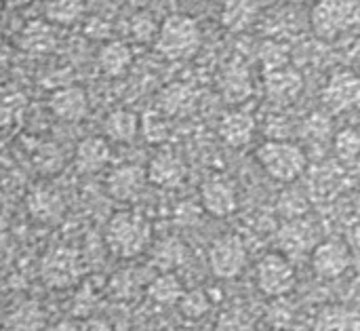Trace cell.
Instances as JSON below:
<instances>
[{"mask_svg": "<svg viewBox=\"0 0 360 331\" xmlns=\"http://www.w3.org/2000/svg\"><path fill=\"white\" fill-rule=\"evenodd\" d=\"M105 245L120 260L141 256L152 243V226L148 218L133 209L116 211L105 226Z\"/></svg>", "mask_w": 360, "mask_h": 331, "instance_id": "1", "label": "cell"}, {"mask_svg": "<svg viewBox=\"0 0 360 331\" xmlns=\"http://www.w3.org/2000/svg\"><path fill=\"white\" fill-rule=\"evenodd\" d=\"M202 44V30L190 15L175 13L165 17L154 36L156 51L169 61H184L198 53Z\"/></svg>", "mask_w": 360, "mask_h": 331, "instance_id": "2", "label": "cell"}, {"mask_svg": "<svg viewBox=\"0 0 360 331\" xmlns=\"http://www.w3.org/2000/svg\"><path fill=\"white\" fill-rule=\"evenodd\" d=\"M255 158L259 167L276 182L291 184L308 169V154L306 150L287 139H266L257 146Z\"/></svg>", "mask_w": 360, "mask_h": 331, "instance_id": "3", "label": "cell"}, {"mask_svg": "<svg viewBox=\"0 0 360 331\" xmlns=\"http://www.w3.org/2000/svg\"><path fill=\"white\" fill-rule=\"evenodd\" d=\"M359 17V0H316L310 11V25L321 40H335L350 32Z\"/></svg>", "mask_w": 360, "mask_h": 331, "instance_id": "4", "label": "cell"}, {"mask_svg": "<svg viewBox=\"0 0 360 331\" xmlns=\"http://www.w3.org/2000/svg\"><path fill=\"white\" fill-rule=\"evenodd\" d=\"M84 275V262L72 247L51 249L40 264V279L49 289H70Z\"/></svg>", "mask_w": 360, "mask_h": 331, "instance_id": "5", "label": "cell"}, {"mask_svg": "<svg viewBox=\"0 0 360 331\" xmlns=\"http://www.w3.org/2000/svg\"><path fill=\"white\" fill-rule=\"evenodd\" d=\"M255 283H257V289L266 298H281V296H287L295 287L297 275H295L291 260L285 254L270 251L257 262Z\"/></svg>", "mask_w": 360, "mask_h": 331, "instance_id": "6", "label": "cell"}, {"mask_svg": "<svg viewBox=\"0 0 360 331\" xmlns=\"http://www.w3.org/2000/svg\"><path fill=\"white\" fill-rule=\"evenodd\" d=\"M209 266L213 277L221 281L236 279L247 266V249L240 237L221 235L209 247Z\"/></svg>", "mask_w": 360, "mask_h": 331, "instance_id": "7", "label": "cell"}, {"mask_svg": "<svg viewBox=\"0 0 360 331\" xmlns=\"http://www.w3.org/2000/svg\"><path fill=\"white\" fill-rule=\"evenodd\" d=\"M310 262H312V270L321 279L333 281V279H340L342 275L348 273V268L352 264V254L344 241L327 239L312 249Z\"/></svg>", "mask_w": 360, "mask_h": 331, "instance_id": "8", "label": "cell"}, {"mask_svg": "<svg viewBox=\"0 0 360 331\" xmlns=\"http://www.w3.org/2000/svg\"><path fill=\"white\" fill-rule=\"evenodd\" d=\"M360 101V78L352 70H340L329 76L323 89V104L333 114L354 110Z\"/></svg>", "mask_w": 360, "mask_h": 331, "instance_id": "9", "label": "cell"}, {"mask_svg": "<svg viewBox=\"0 0 360 331\" xmlns=\"http://www.w3.org/2000/svg\"><path fill=\"white\" fill-rule=\"evenodd\" d=\"M148 180H146V169L133 163H122L118 167H114L108 177H105V190L114 201L120 203H131L135 201L143 188H146Z\"/></svg>", "mask_w": 360, "mask_h": 331, "instance_id": "10", "label": "cell"}, {"mask_svg": "<svg viewBox=\"0 0 360 331\" xmlns=\"http://www.w3.org/2000/svg\"><path fill=\"white\" fill-rule=\"evenodd\" d=\"M200 205L213 218H228L238 209V194L230 180L209 177L200 186Z\"/></svg>", "mask_w": 360, "mask_h": 331, "instance_id": "11", "label": "cell"}, {"mask_svg": "<svg viewBox=\"0 0 360 331\" xmlns=\"http://www.w3.org/2000/svg\"><path fill=\"white\" fill-rule=\"evenodd\" d=\"M49 110L61 123H80L89 114V95L78 85L61 87L51 93Z\"/></svg>", "mask_w": 360, "mask_h": 331, "instance_id": "12", "label": "cell"}, {"mask_svg": "<svg viewBox=\"0 0 360 331\" xmlns=\"http://www.w3.org/2000/svg\"><path fill=\"white\" fill-rule=\"evenodd\" d=\"M264 89H266L268 101H272L276 106H289L302 95L304 78H302V74L297 70H293L289 65H283V68L266 72Z\"/></svg>", "mask_w": 360, "mask_h": 331, "instance_id": "13", "label": "cell"}, {"mask_svg": "<svg viewBox=\"0 0 360 331\" xmlns=\"http://www.w3.org/2000/svg\"><path fill=\"white\" fill-rule=\"evenodd\" d=\"M146 180L156 188H177L186 180V165L173 152H158L146 167Z\"/></svg>", "mask_w": 360, "mask_h": 331, "instance_id": "14", "label": "cell"}, {"mask_svg": "<svg viewBox=\"0 0 360 331\" xmlns=\"http://www.w3.org/2000/svg\"><path fill=\"white\" fill-rule=\"evenodd\" d=\"M72 161H74V167L80 173H99L112 161L110 142L105 137H101V135L84 137L82 142H78Z\"/></svg>", "mask_w": 360, "mask_h": 331, "instance_id": "15", "label": "cell"}, {"mask_svg": "<svg viewBox=\"0 0 360 331\" xmlns=\"http://www.w3.org/2000/svg\"><path fill=\"white\" fill-rule=\"evenodd\" d=\"M25 205H27L30 216L36 222H42V224L57 222L63 216V209H65L61 194L55 188H51V186H36V188H32L27 192Z\"/></svg>", "mask_w": 360, "mask_h": 331, "instance_id": "16", "label": "cell"}, {"mask_svg": "<svg viewBox=\"0 0 360 331\" xmlns=\"http://www.w3.org/2000/svg\"><path fill=\"white\" fill-rule=\"evenodd\" d=\"M17 44L21 51H25L30 55L51 53L57 44L55 25L44 19H32L21 27V32L17 36Z\"/></svg>", "mask_w": 360, "mask_h": 331, "instance_id": "17", "label": "cell"}, {"mask_svg": "<svg viewBox=\"0 0 360 331\" xmlns=\"http://www.w3.org/2000/svg\"><path fill=\"white\" fill-rule=\"evenodd\" d=\"M255 118L245 110H232L219 123V137L230 148H245L255 137Z\"/></svg>", "mask_w": 360, "mask_h": 331, "instance_id": "18", "label": "cell"}, {"mask_svg": "<svg viewBox=\"0 0 360 331\" xmlns=\"http://www.w3.org/2000/svg\"><path fill=\"white\" fill-rule=\"evenodd\" d=\"M103 137L116 144H133L139 137V116L127 108L112 110L103 118Z\"/></svg>", "mask_w": 360, "mask_h": 331, "instance_id": "19", "label": "cell"}, {"mask_svg": "<svg viewBox=\"0 0 360 331\" xmlns=\"http://www.w3.org/2000/svg\"><path fill=\"white\" fill-rule=\"evenodd\" d=\"M194 104H196V95L192 87L184 82H171L162 87V91L156 97L158 112H162L165 116H184L194 110Z\"/></svg>", "mask_w": 360, "mask_h": 331, "instance_id": "20", "label": "cell"}, {"mask_svg": "<svg viewBox=\"0 0 360 331\" xmlns=\"http://www.w3.org/2000/svg\"><path fill=\"white\" fill-rule=\"evenodd\" d=\"M97 63H99V70L105 76L118 78V76L129 72V68L133 63V49L122 40H108L99 49Z\"/></svg>", "mask_w": 360, "mask_h": 331, "instance_id": "21", "label": "cell"}, {"mask_svg": "<svg viewBox=\"0 0 360 331\" xmlns=\"http://www.w3.org/2000/svg\"><path fill=\"white\" fill-rule=\"evenodd\" d=\"M219 89H221V95H224V99L228 104H243L251 95V91H253L251 76H249L247 68H243V65H228L226 72L221 74Z\"/></svg>", "mask_w": 360, "mask_h": 331, "instance_id": "22", "label": "cell"}, {"mask_svg": "<svg viewBox=\"0 0 360 331\" xmlns=\"http://www.w3.org/2000/svg\"><path fill=\"white\" fill-rule=\"evenodd\" d=\"M316 327L319 331H360V315L342 304L327 306L321 311Z\"/></svg>", "mask_w": 360, "mask_h": 331, "instance_id": "23", "label": "cell"}, {"mask_svg": "<svg viewBox=\"0 0 360 331\" xmlns=\"http://www.w3.org/2000/svg\"><path fill=\"white\" fill-rule=\"evenodd\" d=\"M257 11L259 6L255 4V0H228L221 13V23L232 32L247 30L255 21Z\"/></svg>", "mask_w": 360, "mask_h": 331, "instance_id": "24", "label": "cell"}, {"mask_svg": "<svg viewBox=\"0 0 360 331\" xmlns=\"http://www.w3.org/2000/svg\"><path fill=\"white\" fill-rule=\"evenodd\" d=\"M184 292H186L184 283L173 273H162L148 285V296L152 298V302H156L160 306L177 304L179 298L184 296Z\"/></svg>", "mask_w": 360, "mask_h": 331, "instance_id": "25", "label": "cell"}, {"mask_svg": "<svg viewBox=\"0 0 360 331\" xmlns=\"http://www.w3.org/2000/svg\"><path fill=\"white\" fill-rule=\"evenodd\" d=\"M27 97L17 87H0V129L17 125L25 112Z\"/></svg>", "mask_w": 360, "mask_h": 331, "instance_id": "26", "label": "cell"}, {"mask_svg": "<svg viewBox=\"0 0 360 331\" xmlns=\"http://www.w3.org/2000/svg\"><path fill=\"white\" fill-rule=\"evenodd\" d=\"M44 325V313L36 302H25L17 306L4 321L8 331H40Z\"/></svg>", "mask_w": 360, "mask_h": 331, "instance_id": "27", "label": "cell"}, {"mask_svg": "<svg viewBox=\"0 0 360 331\" xmlns=\"http://www.w3.org/2000/svg\"><path fill=\"white\" fill-rule=\"evenodd\" d=\"M84 15V0H51L46 4V21L53 25H74Z\"/></svg>", "mask_w": 360, "mask_h": 331, "instance_id": "28", "label": "cell"}, {"mask_svg": "<svg viewBox=\"0 0 360 331\" xmlns=\"http://www.w3.org/2000/svg\"><path fill=\"white\" fill-rule=\"evenodd\" d=\"M139 135H143L148 144H162L171 135V125L162 112L152 110L139 118Z\"/></svg>", "mask_w": 360, "mask_h": 331, "instance_id": "29", "label": "cell"}, {"mask_svg": "<svg viewBox=\"0 0 360 331\" xmlns=\"http://www.w3.org/2000/svg\"><path fill=\"white\" fill-rule=\"evenodd\" d=\"M333 152L344 163H354L360 154V133L354 127L340 129L333 137Z\"/></svg>", "mask_w": 360, "mask_h": 331, "instance_id": "30", "label": "cell"}, {"mask_svg": "<svg viewBox=\"0 0 360 331\" xmlns=\"http://www.w3.org/2000/svg\"><path fill=\"white\" fill-rule=\"evenodd\" d=\"M215 331H257L255 319L243 308L224 311L215 323Z\"/></svg>", "mask_w": 360, "mask_h": 331, "instance_id": "31", "label": "cell"}, {"mask_svg": "<svg viewBox=\"0 0 360 331\" xmlns=\"http://www.w3.org/2000/svg\"><path fill=\"white\" fill-rule=\"evenodd\" d=\"M179 306V313L186 317V319H202L207 313H209V298L205 292L200 289H194V292H184V296L179 298L177 302Z\"/></svg>", "mask_w": 360, "mask_h": 331, "instance_id": "32", "label": "cell"}, {"mask_svg": "<svg viewBox=\"0 0 360 331\" xmlns=\"http://www.w3.org/2000/svg\"><path fill=\"white\" fill-rule=\"evenodd\" d=\"M259 59H262L264 70L270 72V70L287 65L289 51L281 42H264V46L259 49Z\"/></svg>", "mask_w": 360, "mask_h": 331, "instance_id": "33", "label": "cell"}, {"mask_svg": "<svg viewBox=\"0 0 360 331\" xmlns=\"http://www.w3.org/2000/svg\"><path fill=\"white\" fill-rule=\"evenodd\" d=\"M156 30H158L156 21H154L148 13H143V11L137 13V15L131 19V34H133V38H135L137 42H150V40H154Z\"/></svg>", "mask_w": 360, "mask_h": 331, "instance_id": "34", "label": "cell"}, {"mask_svg": "<svg viewBox=\"0 0 360 331\" xmlns=\"http://www.w3.org/2000/svg\"><path fill=\"white\" fill-rule=\"evenodd\" d=\"M84 32H86V36H91V38L101 40V38H108V34H110V23H108V21H103V19L93 17V19H89V21H86Z\"/></svg>", "mask_w": 360, "mask_h": 331, "instance_id": "35", "label": "cell"}, {"mask_svg": "<svg viewBox=\"0 0 360 331\" xmlns=\"http://www.w3.org/2000/svg\"><path fill=\"white\" fill-rule=\"evenodd\" d=\"M80 331H116L114 325L103 317H86L80 325Z\"/></svg>", "mask_w": 360, "mask_h": 331, "instance_id": "36", "label": "cell"}, {"mask_svg": "<svg viewBox=\"0 0 360 331\" xmlns=\"http://www.w3.org/2000/svg\"><path fill=\"white\" fill-rule=\"evenodd\" d=\"M122 2H127V4L133 6V8H143V6H148L152 0H122Z\"/></svg>", "mask_w": 360, "mask_h": 331, "instance_id": "37", "label": "cell"}, {"mask_svg": "<svg viewBox=\"0 0 360 331\" xmlns=\"http://www.w3.org/2000/svg\"><path fill=\"white\" fill-rule=\"evenodd\" d=\"M8 59V46H6V42L0 38V63H4Z\"/></svg>", "mask_w": 360, "mask_h": 331, "instance_id": "38", "label": "cell"}, {"mask_svg": "<svg viewBox=\"0 0 360 331\" xmlns=\"http://www.w3.org/2000/svg\"><path fill=\"white\" fill-rule=\"evenodd\" d=\"M11 2H13L15 6H25V4H30L32 0H11Z\"/></svg>", "mask_w": 360, "mask_h": 331, "instance_id": "39", "label": "cell"}, {"mask_svg": "<svg viewBox=\"0 0 360 331\" xmlns=\"http://www.w3.org/2000/svg\"><path fill=\"white\" fill-rule=\"evenodd\" d=\"M285 2H289V4H306L310 0H285Z\"/></svg>", "mask_w": 360, "mask_h": 331, "instance_id": "40", "label": "cell"}, {"mask_svg": "<svg viewBox=\"0 0 360 331\" xmlns=\"http://www.w3.org/2000/svg\"><path fill=\"white\" fill-rule=\"evenodd\" d=\"M2 6H4V0H0V11H2Z\"/></svg>", "mask_w": 360, "mask_h": 331, "instance_id": "41", "label": "cell"}, {"mask_svg": "<svg viewBox=\"0 0 360 331\" xmlns=\"http://www.w3.org/2000/svg\"><path fill=\"white\" fill-rule=\"evenodd\" d=\"M188 2H202V0H188Z\"/></svg>", "mask_w": 360, "mask_h": 331, "instance_id": "42", "label": "cell"}]
</instances>
